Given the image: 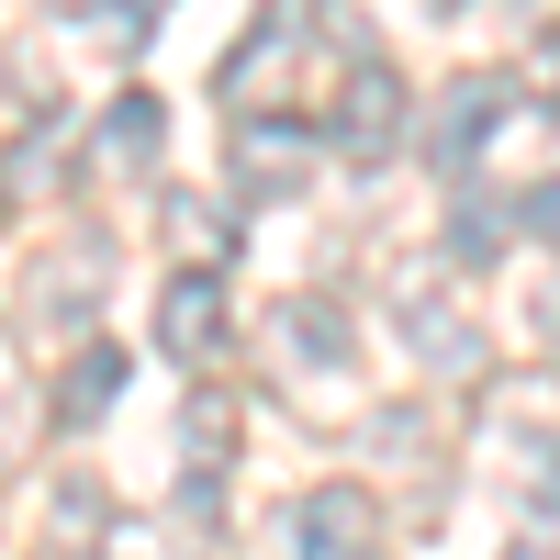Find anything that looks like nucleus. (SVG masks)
Returning a JSON list of instances; mask_svg holds the SVG:
<instances>
[{
	"label": "nucleus",
	"instance_id": "9d476101",
	"mask_svg": "<svg viewBox=\"0 0 560 560\" xmlns=\"http://www.w3.org/2000/svg\"><path fill=\"white\" fill-rule=\"evenodd\" d=\"M90 147H102V168L147 179V168H158V147H168V102H158V90H124V102L102 113V135H90Z\"/></svg>",
	"mask_w": 560,
	"mask_h": 560
},
{
	"label": "nucleus",
	"instance_id": "4468645a",
	"mask_svg": "<svg viewBox=\"0 0 560 560\" xmlns=\"http://www.w3.org/2000/svg\"><path fill=\"white\" fill-rule=\"evenodd\" d=\"M168 224H179V247H202V269H224V247H236V213L224 202H179Z\"/></svg>",
	"mask_w": 560,
	"mask_h": 560
},
{
	"label": "nucleus",
	"instance_id": "f3484780",
	"mask_svg": "<svg viewBox=\"0 0 560 560\" xmlns=\"http://www.w3.org/2000/svg\"><path fill=\"white\" fill-rule=\"evenodd\" d=\"M504 560H560V549H549V538H527V549H504Z\"/></svg>",
	"mask_w": 560,
	"mask_h": 560
},
{
	"label": "nucleus",
	"instance_id": "f8f14e48",
	"mask_svg": "<svg viewBox=\"0 0 560 560\" xmlns=\"http://www.w3.org/2000/svg\"><path fill=\"white\" fill-rule=\"evenodd\" d=\"M404 325H415V348H427L438 370H482V337H471V325H459L438 292H404Z\"/></svg>",
	"mask_w": 560,
	"mask_h": 560
},
{
	"label": "nucleus",
	"instance_id": "0eeeda50",
	"mask_svg": "<svg viewBox=\"0 0 560 560\" xmlns=\"http://www.w3.org/2000/svg\"><path fill=\"white\" fill-rule=\"evenodd\" d=\"M269 337H280V359H314V370H348V359H359V325H348L337 292H292Z\"/></svg>",
	"mask_w": 560,
	"mask_h": 560
},
{
	"label": "nucleus",
	"instance_id": "dca6fc26",
	"mask_svg": "<svg viewBox=\"0 0 560 560\" xmlns=\"http://www.w3.org/2000/svg\"><path fill=\"white\" fill-rule=\"evenodd\" d=\"M516 224H538V236H560V179H538V191L516 202Z\"/></svg>",
	"mask_w": 560,
	"mask_h": 560
},
{
	"label": "nucleus",
	"instance_id": "f257e3e1",
	"mask_svg": "<svg viewBox=\"0 0 560 560\" xmlns=\"http://www.w3.org/2000/svg\"><path fill=\"white\" fill-rule=\"evenodd\" d=\"M382 549V504L359 482H314L303 504H280V560H370Z\"/></svg>",
	"mask_w": 560,
	"mask_h": 560
},
{
	"label": "nucleus",
	"instance_id": "20e7f679",
	"mask_svg": "<svg viewBox=\"0 0 560 560\" xmlns=\"http://www.w3.org/2000/svg\"><path fill=\"white\" fill-rule=\"evenodd\" d=\"M224 471H236V404L191 393V427H179V516H224Z\"/></svg>",
	"mask_w": 560,
	"mask_h": 560
},
{
	"label": "nucleus",
	"instance_id": "39448f33",
	"mask_svg": "<svg viewBox=\"0 0 560 560\" xmlns=\"http://www.w3.org/2000/svg\"><path fill=\"white\" fill-rule=\"evenodd\" d=\"M158 348H168L179 370H202V359L224 348V269H179V280H158Z\"/></svg>",
	"mask_w": 560,
	"mask_h": 560
},
{
	"label": "nucleus",
	"instance_id": "423d86ee",
	"mask_svg": "<svg viewBox=\"0 0 560 560\" xmlns=\"http://www.w3.org/2000/svg\"><path fill=\"white\" fill-rule=\"evenodd\" d=\"M325 135H337L348 158H382L393 135H404V79H393L382 57H359V79H348V102H337V124H325Z\"/></svg>",
	"mask_w": 560,
	"mask_h": 560
},
{
	"label": "nucleus",
	"instance_id": "6e6552de",
	"mask_svg": "<svg viewBox=\"0 0 560 560\" xmlns=\"http://www.w3.org/2000/svg\"><path fill=\"white\" fill-rule=\"evenodd\" d=\"M124 382H135V359H124L113 337H90V348L68 359V382H57V427H68V438H90V427L124 404Z\"/></svg>",
	"mask_w": 560,
	"mask_h": 560
},
{
	"label": "nucleus",
	"instance_id": "2eb2a0df",
	"mask_svg": "<svg viewBox=\"0 0 560 560\" xmlns=\"http://www.w3.org/2000/svg\"><path fill=\"white\" fill-rule=\"evenodd\" d=\"M527 504H538V516H560V448H549V438L527 448Z\"/></svg>",
	"mask_w": 560,
	"mask_h": 560
},
{
	"label": "nucleus",
	"instance_id": "9b49d317",
	"mask_svg": "<svg viewBox=\"0 0 560 560\" xmlns=\"http://www.w3.org/2000/svg\"><path fill=\"white\" fill-rule=\"evenodd\" d=\"M504 236H516V213H504L493 191H459V202H448V258H459V269H493Z\"/></svg>",
	"mask_w": 560,
	"mask_h": 560
},
{
	"label": "nucleus",
	"instance_id": "1a4fd4ad",
	"mask_svg": "<svg viewBox=\"0 0 560 560\" xmlns=\"http://www.w3.org/2000/svg\"><path fill=\"white\" fill-rule=\"evenodd\" d=\"M57 168H68V113L34 102V124L0 147V202H45V191H57Z\"/></svg>",
	"mask_w": 560,
	"mask_h": 560
},
{
	"label": "nucleus",
	"instance_id": "a211bd4d",
	"mask_svg": "<svg viewBox=\"0 0 560 560\" xmlns=\"http://www.w3.org/2000/svg\"><path fill=\"white\" fill-rule=\"evenodd\" d=\"M0 370H12V325H0Z\"/></svg>",
	"mask_w": 560,
	"mask_h": 560
},
{
	"label": "nucleus",
	"instance_id": "f03ea898",
	"mask_svg": "<svg viewBox=\"0 0 560 560\" xmlns=\"http://www.w3.org/2000/svg\"><path fill=\"white\" fill-rule=\"evenodd\" d=\"M504 102H516V79H504V68H471V79H448V90H438V113H427V168H438V179H459V168H471V158L493 147Z\"/></svg>",
	"mask_w": 560,
	"mask_h": 560
},
{
	"label": "nucleus",
	"instance_id": "7ed1b4c3",
	"mask_svg": "<svg viewBox=\"0 0 560 560\" xmlns=\"http://www.w3.org/2000/svg\"><path fill=\"white\" fill-rule=\"evenodd\" d=\"M303 179H314V124L247 113V124H236V191H247V202H292Z\"/></svg>",
	"mask_w": 560,
	"mask_h": 560
},
{
	"label": "nucleus",
	"instance_id": "ddd939ff",
	"mask_svg": "<svg viewBox=\"0 0 560 560\" xmlns=\"http://www.w3.org/2000/svg\"><path fill=\"white\" fill-rule=\"evenodd\" d=\"M90 292H102V236H90V247H68V258H45V314H90Z\"/></svg>",
	"mask_w": 560,
	"mask_h": 560
}]
</instances>
